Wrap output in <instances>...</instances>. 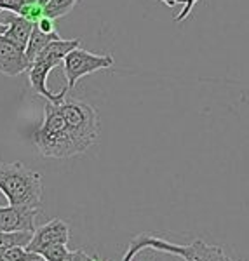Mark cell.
<instances>
[{"mask_svg":"<svg viewBox=\"0 0 249 261\" xmlns=\"http://www.w3.org/2000/svg\"><path fill=\"white\" fill-rule=\"evenodd\" d=\"M42 157L47 159H70L82 155V151L71 136L68 125L61 115L60 105L47 101L44 107V122L32 136Z\"/></svg>","mask_w":249,"mask_h":261,"instance_id":"6da1fadb","label":"cell"},{"mask_svg":"<svg viewBox=\"0 0 249 261\" xmlns=\"http://www.w3.org/2000/svg\"><path fill=\"white\" fill-rule=\"evenodd\" d=\"M0 192L9 205L40 207L42 176L21 162L0 164Z\"/></svg>","mask_w":249,"mask_h":261,"instance_id":"7a4b0ae2","label":"cell"},{"mask_svg":"<svg viewBox=\"0 0 249 261\" xmlns=\"http://www.w3.org/2000/svg\"><path fill=\"white\" fill-rule=\"evenodd\" d=\"M145 249H154L159 252H167V254L181 256L185 261H230L227 258L221 247L209 246L204 241L197 239L192 244L181 246V244H172L169 241L152 233H140L129 242V247L126 251V256L122 261H133L136 254H140Z\"/></svg>","mask_w":249,"mask_h":261,"instance_id":"3957f363","label":"cell"},{"mask_svg":"<svg viewBox=\"0 0 249 261\" xmlns=\"http://www.w3.org/2000/svg\"><path fill=\"white\" fill-rule=\"evenodd\" d=\"M79 44H80V39L53 40V42H49V44L44 47V50L33 60L27 73H28V79H30L33 91H35L37 94L51 101V103H61V101L65 99L66 92H68V87H65L61 92L54 94V92H51L47 87V77H49L51 71L56 68L61 61H65L66 54L79 47Z\"/></svg>","mask_w":249,"mask_h":261,"instance_id":"277c9868","label":"cell"},{"mask_svg":"<svg viewBox=\"0 0 249 261\" xmlns=\"http://www.w3.org/2000/svg\"><path fill=\"white\" fill-rule=\"evenodd\" d=\"M60 105L61 115L68 125L71 136L80 148V151L89 150L98 140L99 119L96 108L79 99H63Z\"/></svg>","mask_w":249,"mask_h":261,"instance_id":"5b68a950","label":"cell"},{"mask_svg":"<svg viewBox=\"0 0 249 261\" xmlns=\"http://www.w3.org/2000/svg\"><path fill=\"white\" fill-rule=\"evenodd\" d=\"M112 66H113L112 54H92L89 50L80 47L73 49L71 53L66 54L65 61H63L66 87H68V91H71L75 87V84L82 77L99 70H108Z\"/></svg>","mask_w":249,"mask_h":261,"instance_id":"8992f818","label":"cell"},{"mask_svg":"<svg viewBox=\"0 0 249 261\" xmlns=\"http://www.w3.org/2000/svg\"><path fill=\"white\" fill-rule=\"evenodd\" d=\"M68 239H70L68 225L63 220H58L56 218V220H51L47 223H44L42 226H39V228H35L27 249L40 256L42 251L54 246V244H68Z\"/></svg>","mask_w":249,"mask_h":261,"instance_id":"52a82bcc","label":"cell"},{"mask_svg":"<svg viewBox=\"0 0 249 261\" xmlns=\"http://www.w3.org/2000/svg\"><path fill=\"white\" fill-rule=\"evenodd\" d=\"M39 207L7 205L0 207V231H35V218Z\"/></svg>","mask_w":249,"mask_h":261,"instance_id":"ba28073f","label":"cell"},{"mask_svg":"<svg viewBox=\"0 0 249 261\" xmlns=\"http://www.w3.org/2000/svg\"><path fill=\"white\" fill-rule=\"evenodd\" d=\"M30 61L23 49L7 39L6 35H0V73L6 77H16V75L28 71Z\"/></svg>","mask_w":249,"mask_h":261,"instance_id":"9c48e42d","label":"cell"},{"mask_svg":"<svg viewBox=\"0 0 249 261\" xmlns=\"http://www.w3.org/2000/svg\"><path fill=\"white\" fill-rule=\"evenodd\" d=\"M6 24H7V32L4 35L9 39L12 44H16L19 49L27 50L28 40H30V35L33 32V23L28 21L24 16L21 14H14V12H7L6 14Z\"/></svg>","mask_w":249,"mask_h":261,"instance_id":"30bf717a","label":"cell"},{"mask_svg":"<svg viewBox=\"0 0 249 261\" xmlns=\"http://www.w3.org/2000/svg\"><path fill=\"white\" fill-rule=\"evenodd\" d=\"M58 39H61L58 33H44V32L39 30L37 24H33V32L30 35V40H28L27 50H24V54H27L30 65L33 63V60H35V58L42 53V50H44V47L49 44V42L58 40Z\"/></svg>","mask_w":249,"mask_h":261,"instance_id":"8fae6325","label":"cell"},{"mask_svg":"<svg viewBox=\"0 0 249 261\" xmlns=\"http://www.w3.org/2000/svg\"><path fill=\"white\" fill-rule=\"evenodd\" d=\"M33 237L32 231H0V251L9 247H27Z\"/></svg>","mask_w":249,"mask_h":261,"instance_id":"7c38bea8","label":"cell"},{"mask_svg":"<svg viewBox=\"0 0 249 261\" xmlns=\"http://www.w3.org/2000/svg\"><path fill=\"white\" fill-rule=\"evenodd\" d=\"M79 0H47L44 4V11H45V16L53 19H58V18H63V16L70 14L71 9L77 6Z\"/></svg>","mask_w":249,"mask_h":261,"instance_id":"4fadbf2b","label":"cell"},{"mask_svg":"<svg viewBox=\"0 0 249 261\" xmlns=\"http://www.w3.org/2000/svg\"><path fill=\"white\" fill-rule=\"evenodd\" d=\"M42 256L28 251L27 247H9V249L0 251V261H40Z\"/></svg>","mask_w":249,"mask_h":261,"instance_id":"5bb4252c","label":"cell"},{"mask_svg":"<svg viewBox=\"0 0 249 261\" xmlns=\"http://www.w3.org/2000/svg\"><path fill=\"white\" fill-rule=\"evenodd\" d=\"M68 254H70L68 244H54V246H51L40 252L44 261H66Z\"/></svg>","mask_w":249,"mask_h":261,"instance_id":"9a60e30c","label":"cell"},{"mask_svg":"<svg viewBox=\"0 0 249 261\" xmlns=\"http://www.w3.org/2000/svg\"><path fill=\"white\" fill-rule=\"evenodd\" d=\"M28 2H32V0H0V11L21 14Z\"/></svg>","mask_w":249,"mask_h":261,"instance_id":"2e32d148","label":"cell"},{"mask_svg":"<svg viewBox=\"0 0 249 261\" xmlns=\"http://www.w3.org/2000/svg\"><path fill=\"white\" fill-rule=\"evenodd\" d=\"M54 21H56V19L49 18V16H44V18H40V19H39V23H35V24L39 27V30H40V32H44V33H58V32H56V24H54Z\"/></svg>","mask_w":249,"mask_h":261,"instance_id":"e0dca14e","label":"cell"},{"mask_svg":"<svg viewBox=\"0 0 249 261\" xmlns=\"http://www.w3.org/2000/svg\"><path fill=\"white\" fill-rule=\"evenodd\" d=\"M197 2H199V0H185V2H183V4H185V7H183V9H181L180 14L175 18L176 23H181V21L187 19L188 16H190V12H192V9H193V6H195Z\"/></svg>","mask_w":249,"mask_h":261,"instance_id":"ac0fdd59","label":"cell"},{"mask_svg":"<svg viewBox=\"0 0 249 261\" xmlns=\"http://www.w3.org/2000/svg\"><path fill=\"white\" fill-rule=\"evenodd\" d=\"M94 256L87 254L86 251L82 249H75V251H70L68 258H66V261H91Z\"/></svg>","mask_w":249,"mask_h":261,"instance_id":"d6986e66","label":"cell"},{"mask_svg":"<svg viewBox=\"0 0 249 261\" xmlns=\"http://www.w3.org/2000/svg\"><path fill=\"white\" fill-rule=\"evenodd\" d=\"M160 2H162V4H166L167 7H175L178 2H185V0H160Z\"/></svg>","mask_w":249,"mask_h":261,"instance_id":"ffe728a7","label":"cell"},{"mask_svg":"<svg viewBox=\"0 0 249 261\" xmlns=\"http://www.w3.org/2000/svg\"><path fill=\"white\" fill-rule=\"evenodd\" d=\"M2 12V11H0ZM7 32V24H4V23H0V35H4V33Z\"/></svg>","mask_w":249,"mask_h":261,"instance_id":"44dd1931","label":"cell"},{"mask_svg":"<svg viewBox=\"0 0 249 261\" xmlns=\"http://www.w3.org/2000/svg\"><path fill=\"white\" fill-rule=\"evenodd\" d=\"M91 261H103V259H99V258H96V256H94V258H92Z\"/></svg>","mask_w":249,"mask_h":261,"instance_id":"7402d4cb","label":"cell"},{"mask_svg":"<svg viewBox=\"0 0 249 261\" xmlns=\"http://www.w3.org/2000/svg\"><path fill=\"white\" fill-rule=\"evenodd\" d=\"M39 2H40V4H45V0H39Z\"/></svg>","mask_w":249,"mask_h":261,"instance_id":"603a6c76","label":"cell"},{"mask_svg":"<svg viewBox=\"0 0 249 261\" xmlns=\"http://www.w3.org/2000/svg\"><path fill=\"white\" fill-rule=\"evenodd\" d=\"M40 261H44V259H40Z\"/></svg>","mask_w":249,"mask_h":261,"instance_id":"cb8c5ba5","label":"cell"},{"mask_svg":"<svg viewBox=\"0 0 249 261\" xmlns=\"http://www.w3.org/2000/svg\"><path fill=\"white\" fill-rule=\"evenodd\" d=\"M230 261H232V259H230Z\"/></svg>","mask_w":249,"mask_h":261,"instance_id":"d4e9b609","label":"cell"}]
</instances>
